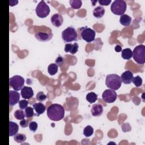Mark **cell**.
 <instances>
[{"mask_svg":"<svg viewBox=\"0 0 145 145\" xmlns=\"http://www.w3.org/2000/svg\"><path fill=\"white\" fill-rule=\"evenodd\" d=\"M20 100V94L16 91H9V105L10 106L16 104Z\"/></svg>","mask_w":145,"mask_h":145,"instance_id":"obj_11","label":"cell"},{"mask_svg":"<svg viewBox=\"0 0 145 145\" xmlns=\"http://www.w3.org/2000/svg\"><path fill=\"white\" fill-rule=\"evenodd\" d=\"M69 3L71 7L74 9H79L82 5V2L80 0H70Z\"/></svg>","mask_w":145,"mask_h":145,"instance_id":"obj_25","label":"cell"},{"mask_svg":"<svg viewBox=\"0 0 145 145\" xmlns=\"http://www.w3.org/2000/svg\"><path fill=\"white\" fill-rule=\"evenodd\" d=\"M50 10L49 6L45 3L44 1H40L37 5L35 12L37 16L41 18L46 17L50 13Z\"/></svg>","mask_w":145,"mask_h":145,"instance_id":"obj_6","label":"cell"},{"mask_svg":"<svg viewBox=\"0 0 145 145\" xmlns=\"http://www.w3.org/2000/svg\"><path fill=\"white\" fill-rule=\"evenodd\" d=\"M103 112V108L101 104H93L91 108V113L94 117H99L102 114Z\"/></svg>","mask_w":145,"mask_h":145,"instance_id":"obj_15","label":"cell"},{"mask_svg":"<svg viewBox=\"0 0 145 145\" xmlns=\"http://www.w3.org/2000/svg\"><path fill=\"white\" fill-rule=\"evenodd\" d=\"M24 84V79L20 75H14L9 79V85L15 91L22 89Z\"/></svg>","mask_w":145,"mask_h":145,"instance_id":"obj_8","label":"cell"},{"mask_svg":"<svg viewBox=\"0 0 145 145\" xmlns=\"http://www.w3.org/2000/svg\"><path fill=\"white\" fill-rule=\"evenodd\" d=\"M86 100L90 103H93L97 100V95L93 92H91L86 95Z\"/></svg>","mask_w":145,"mask_h":145,"instance_id":"obj_22","label":"cell"},{"mask_svg":"<svg viewBox=\"0 0 145 145\" xmlns=\"http://www.w3.org/2000/svg\"><path fill=\"white\" fill-rule=\"evenodd\" d=\"M121 57L123 59L129 60L133 57V52L130 48H126L121 51Z\"/></svg>","mask_w":145,"mask_h":145,"instance_id":"obj_21","label":"cell"},{"mask_svg":"<svg viewBox=\"0 0 145 145\" xmlns=\"http://www.w3.org/2000/svg\"><path fill=\"white\" fill-rule=\"evenodd\" d=\"M132 82L137 87H139L142 84V79L139 76H136L133 78Z\"/></svg>","mask_w":145,"mask_h":145,"instance_id":"obj_30","label":"cell"},{"mask_svg":"<svg viewBox=\"0 0 145 145\" xmlns=\"http://www.w3.org/2000/svg\"><path fill=\"white\" fill-rule=\"evenodd\" d=\"M117 95L116 92L111 89H108L105 90L102 94L103 100L107 103H114L117 99Z\"/></svg>","mask_w":145,"mask_h":145,"instance_id":"obj_9","label":"cell"},{"mask_svg":"<svg viewBox=\"0 0 145 145\" xmlns=\"http://www.w3.org/2000/svg\"><path fill=\"white\" fill-rule=\"evenodd\" d=\"M133 57L138 64H144L145 62V46L143 45L137 46L133 51Z\"/></svg>","mask_w":145,"mask_h":145,"instance_id":"obj_3","label":"cell"},{"mask_svg":"<svg viewBox=\"0 0 145 145\" xmlns=\"http://www.w3.org/2000/svg\"><path fill=\"white\" fill-rule=\"evenodd\" d=\"M62 38L65 42L75 41L78 39V33L75 28L69 27L62 31Z\"/></svg>","mask_w":145,"mask_h":145,"instance_id":"obj_5","label":"cell"},{"mask_svg":"<svg viewBox=\"0 0 145 145\" xmlns=\"http://www.w3.org/2000/svg\"><path fill=\"white\" fill-rule=\"evenodd\" d=\"M29 104L28 101L26 100H22L19 101V106L20 109H25Z\"/></svg>","mask_w":145,"mask_h":145,"instance_id":"obj_31","label":"cell"},{"mask_svg":"<svg viewBox=\"0 0 145 145\" xmlns=\"http://www.w3.org/2000/svg\"><path fill=\"white\" fill-rule=\"evenodd\" d=\"M25 115L27 118H31L33 116H35L33 109L31 106H27L25 109Z\"/></svg>","mask_w":145,"mask_h":145,"instance_id":"obj_28","label":"cell"},{"mask_svg":"<svg viewBox=\"0 0 145 145\" xmlns=\"http://www.w3.org/2000/svg\"><path fill=\"white\" fill-rule=\"evenodd\" d=\"M79 45L76 42L74 44H66L65 46V52H70L71 54H75L78 50Z\"/></svg>","mask_w":145,"mask_h":145,"instance_id":"obj_16","label":"cell"},{"mask_svg":"<svg viewBox=\"0 0 145 145\" xmlns=\"http://www.w3.org/2000/svg\"><path fill=\"white\" fill-rule=\"evenodd\" d=\"M37 127H38V125L37 122H36L35 121H31L29 123V128L31 131H33V132L36 131V130L37 129Z\"/></svg>","mask_w":145,"mask_h":145,"instance_id":"obj_32","label":"cell"},{"mask_svg":"<svg viewBox=\"0 0 145 145\" xmlns=\"http://www.w3.org/2000/svg\"><path fill=\"white\" fill-rule=\"evenodd\" d=\"M93 129L91 126L88 125L86 127H84L83 130V134L84 135V136H86V137H89L91 136L93 134Z\"/></svg>","mask_w":145,"mask_h":145,"instance_id":"obj_27","label":"cell"},{"mask_svg":"<svg viewBox=\"0 0 145 145\" xmlns=\"http://www.w3.org/2000/svg\"><path fill=\"white\" fill-rule=\"evenodd\" d=\"M14 117L16 120H23L25 117V112L22 109L16 110L14 112Z\"/></svg>","mask_w":145,"mask_h":145,"instance_id":"obj_26","label":"cell"},{"mask_svg":"<svg viewBox=\"0 0 145 145\" xmlns=\"http://www.w3.org/2000/svg\"><path fill=\"white\" fill-rule=\"evenodd\" d=\"M48 118L53 121H58L62 120L65 116V109L60 104H52L47 109Z\"/></svg>","mask_w":145,"mask_h":145,"instance_id":"obj_1","label":"cell"},{"mask_svg":"<svg viewBox=\"0 0 145 145\" xmlns=\"http://www.w3.org/2000/svg\"><path fill=\"white\" fill-rule=\"evenodd\" d=\"M106 86L110 89L113 90L118 89L122 84L121 77L115 74H109L106 77Z\"/></svg>","mask_w":145,"mask_h":145,"instance_id":"obj_2","label":"cell"},{"mask_svg":"<svg viewBox=\"0 0 145 145\" xmlns=\"http://www.w3.org/2000/svg\"><path fill=\"white\" fill-rule=\"evenodd\" d=\"M114 50L116 52H120L122 51V48L120 45H117L114 48Z\"/></svg>","mask_w":145,"mask_h":145,"instance_id":"obj_36","label":"cell"},{"mask_svg":"<svg viewBox=\"0 0 145 145\" xmlns=\"http://www.w3.org/2000/svg\"><path fill=\"white\" fill-rule=\"evenodd\" d=\"M80 30L81 37L87 42H91L95 40L96 32L92 29L87 27H82L79 29Z\"/></svg>","mask_w":145,"mask_h":145,"instance_id":"obj_7","label":"cell"},{"mask_svg":"<svg viewBox=\"0 0 145 145\" xmlns=\"http://www.w3.org/2000/svg\"><path fill=\"white\" fill-rule=\"evenodd\" d=\"M19 130L18 125L14 122L9 121V136L12 137L16 135Z\"/></svg>","mask_w":145,"mask_h":145,"instance_id":"obj_18","label":"cell"},{"mask_svg":"<svg viewBox=\"0 0 145 145\" xmlns=\"http://www.w3.org/2000/svg\"><path fill=\"white\" fill-rule=\"evenodd\" d=\"M36 99L38 101H39L40 102H42L47 99V95L44 94L43 92L40 91V92H39L37 93L36 96Z\"/></svg>","mask_w":145,"mask_h":145,"instance_id":"obj_29","label":"cell"},{"mask_svg":"<svg viewBox=\"0 0 145 145\" xmlns=\"http://www.w3.org/2000/svg\"><path fill=\"white\" fill-rule=\"evenodd\" d=\"M14 140L19 143H22L24 142L26 140V136L25 134H21V133H17L14 137Z\"/></svg>","mask_w":145,"mask_h":145,"instance_id":"obj_24","label":"cell"},{"mask_svg":"<svg viewBox=\"0 0 145 145\" xmlns=\"http://www.w3.org/2000/svg\"><path fill=\"white\" fill-rule=\"evenodd\" d=\"M120 77H121L122 82L126 84H129L131 83L134 78L133 72L130 70H126L125 72H123L121 74V76Z\"/></svg>","mask_w":145,"mask_h":145,"instance_id":"obj_12","label":"cell"},{"mask_svg":"<svg viewBox=\"0 0 145 145\" xmlns=\"http://www.w3.org/2000/svg\"><path fill=\"white\" fill-rule=\"evenodd\" d=\"M111 2V0H99V3L102 6H108Z\"/></svg>","mask_w":145,"mask_h":145,"instance_id":"obj_35","label":"cell"},{"mask_svg":"<svg viewBox=\"0 0 145 145\" xmlns=\"http://www.w3.org/2000/svg\"><path fill=\"white\" fill-rule=\"evenodd\" d=\"M50 20L54 26L59 27L62 24L63 17L59 14H55L52 16Z\"/></svg>","mask_w":145,"mask_h":145,"instance_id":"obj_14","label":"cell"},{"mask_svg":"<svg viewBox=\"0 0 145 145\" xmlns=\"http://www.w3.org/2000/svg\"><path fill=\"white\" fill-rule=\"evenodd\" d=\"M127 5L126 2L123 0L114 1L110 6L111 11L115 15H122L126 11Z\"/></svg>","mask_w":145,"mask_h":145,"instance_id":"obj_4","label":"cell"},{"mask_svg":"<svg viewBox=\"0 0 145 145\" xmlns=\"http://www.w3.org/2000/svg\"><path fill=\"white\" fill-rule=\"evenodd\" d=\"M55 62H56V64L58 66L61 67V66L63 65V63H64V62H65V59H64V58H63L62 56H59L56 58Z\"/></svg>","mask_w":145,"mask_h":145,"instance_id":"obj_33","label":"cell"},{"mask_svg":"<svg viewBox=\"0 0 145 145\" xmlns=\"http://www.w3.org/2000/svg\"><path fill=\"white\" fill-rule=\"evenodd\" d=\"M20 124V126L22 127H26L28 126V120H25V119H23V120H22L19 123Z\"/></svg>","mask_w":145,"mask_h":145,"instance_id":"obj_34","label":"cell"},{"mask_svg":"<svg viewBox=\"0 0 145 145\" xmlns=\"http://www.w3.org/2000/svg\"><path fill=\"white\" fill-rule=\"evenodd\" d=\"M20 93L22 97L24 99H29L32 98L34 95L32 88L30 87L27 86H24L23 87V88L21 89Z\"/></svg>","mask_w":145,"mask_h":145,"instance_id":"obj_13","label":"cell"},{"mask_svg":"<svg viewBox=\"0 0 145 145\" xmlns=\"http://www.w3.org/2000/svg\"><path fill=\"white\" fill-rule=\"evenodd\" d=\"M33 109H35L36 113L37 114V116H39L40 114H42L44 113V112L45 111V109L46 107L45 106L41 103V102L40 103H36L33 104Z\"/></svg>","mask_w":145,"mask_h":145,"instance_id":"obj_17","label":"cell"},{"mask_svg":"<svg viewBox=\"0 0 145 145\" xmlns=\"http://www.w3.org/2000/svg\"><path fill=\"white\" fill-rule=\"evenodd\" d=\"M131 22V18L126 14H123L121 15L120 19V22L121 24L123 26H129Z\"/></svg>","mask_w":145,"mask_h":145,"instance_id":"obj_20","label":"cell"},{"mask_svg":"<svg viewBox=\"0 0 145 145\" xmlns=\"http://www.w3.org/2000/svg\"><path fill=\"white\" fill-rule=\"evenodd\" d=\"M58 66L56 63H51L48 66V72L50 75H55L58 71Z\"/></svg>","mask_w":145,"mask_h":145,"instance_id":"obj_23","label":"cell"},{"mask_svg":"<svg viewBox=\"0 0 145 145\" xmlns=\"http://www.w3.org/2000/svg\"><path fill=\"white\" fill-rule=\"evenodd\" d=\"M35 38L39 41H42V42H45V41H48L52 39L53 37V34L51 32L49 33L44 32H38L35 33Z\"/></svg>","mask_w":145,"mask_h":145,"instance_id":"obj_10","label":"cell"},{"mask_svg":"<svg viewBox=\"0 0 145 145\" xmlns=\"http://www.w3.org/2000/svg\"><path fill=\"white\" fill-rule=\"evenodd\" d=\"M105 14V9L102 6H97L94 8L93 15L96 18H101Z\"/></svg>","mask_w":145,"mask_h":145,"instance_id":"obj_19","label":"cell"}]
</instances>
